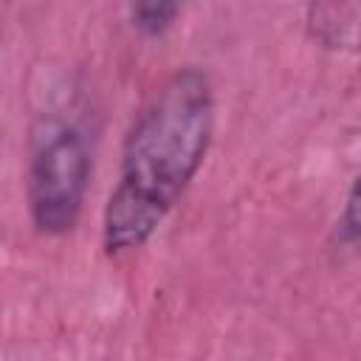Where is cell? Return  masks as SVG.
Returning a JSON list of instances; mask_svg holds the SVG:
<instances>
[{
    "instance_id": "obj_4",
    "label": "cell",
    "mask_w": 361,
    "mask_h": 361,
    "mask_svg": "<svg viewBox=\"0 0 361 361\" xmlns=\"http://www.w3.org/2000/svg\"><path fill=\"white\" fill-rule=\"evenodd\" d=\"M344 231L353 240H361V178L355 180L350 200H347V212H344Z\"/></svg>"
},
{
    "instance_id": "obj_2",
    "label": "cell",
    "mask_w": 361,
    "mask_h": 361,
    "mask_svg": "<svg viewBox=\"0 0 361 361\" xmlns=\"http://www.w3.org/2000/svg\"><path fill=\"white\" fill-rule=\"evenodd\" d=\"M90 178V152L73 124L48 127L31 161L28 200L39 231L65 234L76 226Z\"/></svg>"
},
{
    "instance_id": "obj_3",
    "label": "cell",
    "mask_w": 361,
    "mask_h": 361,
    "mask_svg": "<svg viewBox=\"0 0 361 361\" xmlns=\"http://www.w3.org/2000/svg\"><path fill=\"white\" fill-rule=\"evenodd\" d=\"M183 0H133V20L144 34H164L178 11H180Z\"/></svg>"
},
{
    "instance_id": "obj_1",
    "label": "cell",
    "mask_w": 361,
    "mask_h": 361,
    "mask_svg": "<svg viewBox=\"0 0 361 361\" xmlns=\"http://www.w3.org/2000/svg\"><path fill=\"white\" fill-rule=\"evenodd\" d=\"M214 121L209 79L195 71L172 73L138 113L121 155L118 186L104 209V248H141L197 172Z\"/></svg>"
}]
</instances>
